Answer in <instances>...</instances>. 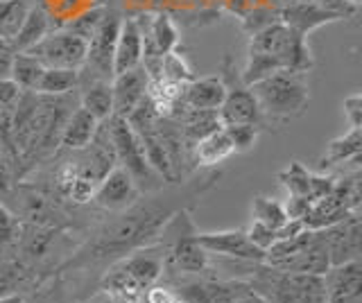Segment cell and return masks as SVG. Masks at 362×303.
Returning a JSON list of instances; mask_svg holds the SVG:
<instances>
[{
	"instance_id": "6da1fadb",
	"label": "cell",
	"mask_w": 362,
	"mask_h": 303,
	"mask_svg": "<svg viewBox=\"0 0 362 303\" xmlns=\"http://www.w3.org/2000/svg\"><path fill=\"white\" fill-rule=\"evenodd\" d=\"M218 179L220 172L211 170L179 184H165L154 193H143L129 208L105 213V218L95 220L93 227L88 229L86 238L57 265L54 274L71 276L95 272L100 276L118 258L141 246L154 244L170 218L179 208H192L197 199H202L218 184Z\"/></svg>"
},
{
	"instance_id": "7a4b0ae2",
	"label": "cell",
	"mask_w": 362,
	"mask_h": 303,
	"mask_svg": "<svg viewBox=\"0 0 362 303\" xmlns=\"http://www.w3.org/2000/svg\"><path fill=\"white\" fill-rule=\"evenodd\" d=\"M313 64L315 59L308 39L276 20L269 28L249 37L247 64L240 73V80L247 86H252L279 71L305 75L313 69Z\"/></svg>"
},
{
	"instance_id": "3957f363",
	"label": "cell",
	"mask_w": 362,
	"mask_h": 303,
	"mask_svg": "<svg viewBox=\"0 0 362 303\" xmlns=\"http://www.w3.org/2000/svg\"><path fill=\"white\" fill-rule=\"evenodd\" d=\"M243 280L265 303H326L324 276L286 272L265 263H254Z\"/></svg>"
},
{
	"instance_id": "277c9868",
	"label": "cell",
	"mask_w": 362,
	"mask_h": 303,
	"mask_svg": "<svg viewBox=\"0 0 362 303\" xmlns=\"http://www.w3.org/2000/svg\"><path fill=\"white\" fill-rule=\"evenodd\" d=\"M252 91L269 129L303 116L310 102V88L305 84V75L301 73L279 71L252 84Z\"/></svg>"
},
{
	"instance_id": "5b68a950",
	"label": "cell",
	"mask_w": 362,
	"mask_h": 303,
	"mask_svg": "<svg viewBox=\"0 0 362 303\" xmlns=\"http://www.w3.org/2000/svg\"><path fill=\"white\" fill-rule=\"evenodd\" d=\"M107 127L111 133V143H113V152H116L118 165L132 174L136 186L141 188V193H154V190L163 188L165 182L152 170L150 163H147L143 143L139 138V133L129 127L127 118L111 116L107 120Z\"/></svg>"
},
{
	"instance_id": "8992f818",
	"label": "cell",
	"mask_w": 362,
	"mask_h": 303,
	"mask_svg": "<svg viewBox=\"0 0 362 303\" xmlns=\"http://www.w3.org/2000/svg\"><path fill=\"white\" fill-rule=\"evenodd\" d=\"M220 77L226 88L224 102L218 111L222 125H254L260 131L269 129L263 118V111L258 107V100L252 91V86H247L240 80V73L235 71L231 54H224L222 57Z\"/></svg>"
},
{
	"instance_id": "52a82bcc",
	"label": "cell",
	"mask_w": 362,
	"mask_h": 303,
	"mask_svg": "<svg viewBox=\"0 0 362 303\" xmlns=\"http://www.w3.org/2000/svg\"><path fill=\"white\" fill-rule=\"evenodd\" d=\"M122 14L116 7L107 5L98 30L86 43V59L79 69V80H113V50L120 32Z\"/></svg>"
},
{
	"instance_id": "ba28073f",
	"label": "cell",
	"mask_w": 362,
	"mask_h": 303,
	"mask_svg": "<svg viewBox=\"0 0 362 303\" xmlns=\"http://www.w3.org/2000/svg\"><path fill=\"white\" fill-rule=\"evenodd\" d=\"M45 69H75L79 71L86 59V41L66 28H54L37 46L28 50Z\"/></svg>"
},
{
	"instance_id": "9c48e42d",
	"label": "cell",
	"mask_w": 362,
	"mask_h": 303,
	"mask_svg": "<svg viewBox=\"0 0 362 303\" xmlns=\"http://www.w3.org/2000/svg\"><path fill=\"white\" fill-rule=\"evenodd\" d=\"M141 195H143L141 188L136 186L132 174L124 170V167L113 165L105 174V179L95 186L90 204L102 213H118V210L129 208Z\"/></svg>"
},
{
	"instance_id": "30bf717a",
	"label": "cell",
	"mask_w": 362,
	"mask_h": 303,
	"mask_svg": "<svg viewBox=\"0 0 362 303\" xmlns=\"http://www.w3.org/2000/svg\"><path fill=\"white\" fill-rule=\"evenodd\" d=\"M195 240L206 249L211 256L229 258V261H247V263H263L265 251L247 238L245 229H226L213 233H195Z\"/></svg>"
},
{
	"instance_id": "8fae6325",
	"label": "cell",
	"mask_w": 362,
	"mask_h": 303,
	"mask_svg": "<svg viewBox=\"0 0 362 303\" xmlns=\"http://www.w3.org/2000/svg\"><path fill=\"white\" fill-rule=\"evenodd\" d=\"M322 238L326 242L328 258L333 265H342L351 261H360L362 254V224H360V213H354L346 220L333 224V227L320 229Z\"/></svg>"
},
{
	"instance_id": "7c38bea8",
	"label": "cell",
	"mask_w": 362,
	"mask_h": 303,
	"mask_svg": "<svg viewBox=\"0 0 362 303\" xmlns=\"http://www.w3.org/2000/svg\"><path fill=\"white\" fill-rule=\"evenodd\" d=\"M335 182H337V177L315 174L301 161H292L286 170L279 172V184L288 190V195L308 199L310 204L331 193V190L335 188Z\"/></svg>"
},
{
	"instance_id": "4fadbf2b",
	"label": "cell",
	"mask_w": 362,
	"mask_h": 303,
	"mask_svg": "<svg viewBox=\"0 0 362 303\" xmlns=\"http://www.w3.org/2000/svg\"><path fill=\"white\" fill-rule=\"evenodd\" d=\"M279 18H281V23H286L290 30H294L297 35H301L305 39H308V35L315 32L317 28L335 23V20H342V16L322 7L317 0H297V3L281 7Z\"/></svg>"
},
{
	"instance_id": "5bb4252c",
	"label": "cell",
	"mask_w": 362,
	"mask_h": 303,
	"mask_svg": "<svg viewBox=\"0 0 362 303\" xmlns=\"http://www.w3.org/2000/svg\"><path fill=\"white\" fill-rule=\"evenodd\" d=\"M326 303H360L362 299V263L351 261L333 265L324 274Z\"/></svg>"
},
{
	"instance_id": "9a60e30c",
	"label": "cell",
	"mask_w": 362,
	"mask_h": 303,
	"mask_svg": "<svg viewBox=\"0 0 362 303\" xmlns=\"http://www.w3.org/2000/svg\"><path fill=\"white\" fill-rule=\"evenodd\" d=\"M150 88V75L145 73L143 66L132 69L127 73L113 75L111 91H113V116L127 118L132 111L141 105V100L147 95Z\"/></svg>"
},
{
	"instance_id": "2e32d148",
	"label": "cell",
	"mask_w": 362,
	"mask_h": 303,
	"mask_svg": "<svg viewBox=\"0 0 362 303\" xmlns=\"http://www.w3.org/2000/svg\"><path fill=\"white\" fill-rule=\"evenodd\" d=\"M141 61H143L141 28H139V23H136V16L122 14L120 32H118V39H116V50H113V75L139 69Z\"/></svg>"
},
{
	"instance_id": "e0dca14e",
	"label": "cell",
	"mask_w": 362,
	"mask_h": 303,
	"mask_svg": "<svg viewBox=\"0 0 362 303\" xmlns=\"http://www.w3.org/2000/svg\"><path fill=\"white\" fill-rule=\"evenodd\" d=\"M269 267L286 269V272L324 276L328 269H331V258H328V249H326V242L322 238V231H315L310 242L305 244L303 249L292 254L290 258H286V261H281L279 265H269Z\"/></svg>"
},
{
	"instance_id": "ac0fdd59",
	"label": "cell",
	"mask_w": 362,
	"mask_h": 303,
	"mask_svg": "<svg viewBox=\"0 0 362 303\" xmlns=\"http://www.w3.org/2000/svg\"><path fill=\"white\" fill-rule=\"evenodd\" d=\"M224 93L226 88L220 75L192 77L184 86V105L188 109H199V111H220L224 102Z\"/></svg>"
},
{
	"instance_id": "d6986e66",
	"label": "cell",
	"mask_w": 362,
	"mask_h": 303,
	"mask_svg": "<svg viewBox=\"0 0 362 303\" xmlns=\"http://www.w3.org/2000/svg\"><path fill=\"white\" fill-rule=\"evenodd\" d=\"M98 127H100V120H95L84 107L77 105L66 120L62 138H59V150L57 152H75V150L86 148V145L93 141Z\"/></svg>"
},
{
	"instance_id": "ffe728a7",
	"label": "cell",
	"mask_w": 362,
	"mask_h": 303,
	"mask_svg": "<svg viewBox=\"0 0 362 303\" xmlns=\"http://www.w3.org/2000/svg\"><path fill=\"white\" fill-rule=\"evenodd\" d=\"M77 100L79 107H84L100 122L113 116V91L109 80H79Z\"/></svg>"
},
{
	"instance_id": "44dd1931",
	"label": "cell",
	"mask_w": 362,
	"mask_h": 303,
	"mask_svg": "<svg viewBox=\"0 0 362 303\" xmlns=\"http://www.w3.org/2000/svg\"><path fill=\"white\" fill-rule=\"evenodd\" d=\"M231 154H235V150L229 136H226L224 127H220L192 145L190 161L195 165V170H199V167H215L218 163L229 159Z\"/></svg>"
},
{
	"instance_id": "7402d4cb",
	"label": "cell",
	"mask_w": 362,
	"mask_h": 303,
	"mask_svg": "<svg viewBox=\"0 0 362 303\" xmlns=\"http://www.w3.org/2000/svg\"><path fill=\"white\" fill-rule=\"evenodd\" d=\"M54 28L57 25H54V20L50 18V14L45 12V9L39 3H34L30 7L25 20H23L18 35L14 37V41H11V46H14L16 52H28L30 48L37 46V43L45 35H48V32H52Z\"/></svg>"
},
{
	"instance_id": "603a6c76",
	"label": "cell",
	"mask_w": 362,
	"mask_h": 303,
	"mask_svg": "<svg viewBox=\"0 0 362 303\" xmlns=\"http://www.w3.org/2000/svg\"><path fill=\"white\" fill-rule=\"evenodd\" d=\"M360 152H362V131L360 127H349L346 133L339 138L331 141L326 145V152L320 159V167H333L339 163H360Z\"/></svg>"
},
{
	"instance_id": "cb8c5ba5",
	"label": "cell",
	"mask_w": 362,
	"mask_h": 303,
	"mask_svg": "<svg viewBox=\"0 0 362 303\" xmlns=\"http://www.w3.org/2000/svg\"><path fill=\"white\" fill-rule=\"evenodd\" d=\"M43 71H45V66L39 59H34L30 52H16L14 59H11L9 80L14 82L21 91L37 93V86H39Z\"/></svg>"
},
{
	"instance_id": "d4e9b609",
	"label": "cell",
	"mask_w": 362,
	"mask_h": 303,
	"mask_svg": "<svg viewBox=\"0 0 362 303\" xmlns=\"http://www.w3.org/2000/svg\"><path fill=\"white\" fill-rule=\"evenodd\" d=\"M77 86H79V71H75V69H45L41 80H39L37 93L59 97V95L75 93Z\"/></svg>"
},
{
	"instance_id": "484cf974",
	"label": "cell",
	"mask_w": 362,
	"mask_h": 303,
	"mask_svg": "<svg viewBox=\"0 0 362 303\" xmlns=\"http://www.w3.org/2000/svg\"><path fill=\"white\" fill-rule=\"evenodd\" d=\"M34 0H0V39L14 41Z\"/></svg>"
},
{
	"instance_id": "4316f807",
	"label": "cell",
	"mask_w": 362,
	"mask_h": 303,
	"mask_svg": "<svg viewBox=\"0 0 362 303\" xmlns=\"http://www.w3.org/2000/svg\"><path fill=\"white\" fill-rule=\"evenodd\" d=\"M252 220L263 222L265 227L276 229V231L281 227H286V224L290 222L288 213H286V206H283V201L265 197V195H256L254 197V201H252Z\"/></svg>"
},
{
	"instance_id": "83f0119b",
	"label": "cell",
	"mask_w": 362,
	"mask_h": 303,
	"mask_svg": "<svg viewBox=\"0 0 362 303\" xmlns=\"http://www.w3.org/2000/svg\"><path fill=\"white\" fill-rule=\"evenodd\" d=\"M23 303H71L68 301L66 278L59 274H52L41 285L25 292L23 295Z\"/></svg>"
},
{
	"instance_id": "f1b7e54d",
	"label": "cell",
	"mask_w": 362,
	"mask_h": 303,
	"mask_svg": "<svg viewBox=\"0 0 362 303\" xmlns=\"http://www.w3.org/2000/svg\"><path fill=\"white\" fill-rule=\"evenodd\" d=\"M158 77L165 82H175V84H188L192 77V69L184 54H179L177 50L168 52L161 57V66H158Z\"/></svg>"
},
{
	"instance_id": "f546056e",
	"label": "cell",
	"mask_w": 362,
	"mask_h": 303,
	"mask_svg": "<svg viewBox=\"0 0 362 303\" xmlns=\"http://www.w3.org/2000/svg\"><path fill=\"white\" fill-rule=\"evenodd\" d=\"M107 5H109V3H107ZM107 5H95V7L84 9V12H79L77 16H73L71 20H68V23H66L64 28H66L68 32H73V35L82 37V39L88 43V39L93 37V32L98 30L102 16H105V12H107Z\"/></svg>"
},
{
	"instance_id": "4dcf8cb0",
	"label": "cell",
	"mask_w": 362,
	"mask_h": 303,
	"mask_svg": "<svg viewBox=\"0 0 362 303\" xmlns=\"http://www.w3.org/2000/svg\"><path fill=\"white\" fill-rule=\"evenodd\" d=\"M276 20H281L279 9L269 7V5H254L243 14V30L252 37L256 32L269 28L272 23H276Z\"/></svg>"
},
{
	"instance_id": "1f68e13d",
	"label": "cell",
	"mask_w": 362,
	"mask_h": 303,
	"mask_svg": "<svg viewBox=\"0 0 362 303\" xmlns=\"http://www.w3.org/2000/svg\"><path fill=\"white\" fill-rule=\"evenodd\" d=\"M21 224H23V220L16 215V213L11 210L5 201H0V254L14 244V240L18 238Z\"/></svg>"
},
{
	"instance_id": "d6a6232c",
	"label": "cell",
	"mask_w": 362,
	"mask_h": 303,
	"mask_svg": "<svg viewBox=\"0 0 362 303\" xmlns=\"http://www.w3.org/2000/svg\"><path fill=\"white\" fill-rule=\"evenodd\" d=\"M222 127L226 131V136H229L235 154L249 152L256 145L258 136H260V129L254 127V125H222Z\"/></svg>"
},
{
	"instance_id": "836d02e7",
	"label": "cell",
	"mask_w": 362,
	"mask_h": 303,
	"mask_svg": "<svg viewBox=\"0 0 362 303\" xmlns=\"http://www.w3.org/2000/svg\"><path fill=\"white\" fill-rule=\"evenodd\" d=\"M245 233L260 251H267L269 246L279 240V231L276 229H269V227H265L263 222H256V220H252V224L245 229Z\"/></svg>"
},
{
	"instance_id": "e575fe53",
	"label": "cell",
	"mask_w": 362,
	"mask_h": 303,
	"mask_svg": "<svg viewBox=\"0 0 362 303\" xmlns=\"http://www.w3.org/2000/svg\"><path fill=\"white\" fill-rule=\"evenodd\" d=\"M14 186H16V174L11 170L7 156L0 152V201L9 199V195L14 193Z\"/></svg>"
},
{
	"instance_id": "d590c367",
	"label": "cell",
	"mask_w": 362,
	"mask_h": 303,
	"mask_svg": "<svg viewBox=\"0 0 362 303\" xmlns=\"http://www.w3.org/2000/svg\"><path fill=\"white\" fill-rule=\"evenodd\" d=\"M342 109H344V118L349 122V127H362V93H354L344 97Z\"/></svg>"
},
{
	"instance_id": "8d00e7d4",
	"label": "cell",
	"mask_w": 362,
	"mask_h": 303,
	"mask_svg": "<svg viewBox=\"0 0 362 303\" xmlns=\"http://www.w3.org/2000/svg\"><path fill=\"white\" fill-rule=\"evenodd\" d=\"M21 93L23 91L9 80V77L7 80H0V114H3V111H14Z\"/></svg>"
},
{
	"instance_id": "74e56055",
	"label": "cell",
	"mask_w": 362,
	"mask_h": 303,
	"mask_svg": "<svg viewBox=\"0 0 362 303\" xmlns=\"http://www.w3.org/2000/svg\"><path fill=\"white\" fill-rule=\"evenodd\" d=\"M145 303H184V301H179V299L173 295V292H170V287H168V285L156 283L154 287L147 290Z\"/></svg>"
},
{
	"instance_id": "f35d334b",
	"label": "cell",
	"mask_w": 362,
	"mask_h": 303,
	"mask_svg": "<svg viewBox=\"0 0 362 303\" xmlns=\"http://www.w3.org/2000/svg\"><path fill=\"white\" fill-rule=\"evenodd\" d=\"M14 46H11L9 41L0 39V80H7L9 77V71H11V59H14Z\"/></svg>"
},
{
	"instance_id": "ab89813d",
	"label": "cell",
	"mask_w": 362,
	"mask_h": 303,
	"mask_svg": "<svg viewBox=\"0 0 362 303\" xmlns=\"http://www.w3.org/2000/svg\"><path fill=\"white\" fill-rule=\"evenodd\" d=\"M0 303H23V295H11V297H5V299H0Z\"/></svg>"
},
{
	"instance_id": "60d3db41",
	"label": "cell",
	"mask_w": 362,
	"mask_h": 303,
	"mask_svg": "<svg viewBox=\"0 0 362 303\" xmlns=\"http://www.w3.org/2000/svg\"><path fill=\"white\" fill-rule=\"evenodd\" d=\"M77 303H86V301H77Z\"/></svg>"
},
{
	"instance_id": "b9f144b4",
	"label": "cell",
	"mask_w": 362,
	"mask_h": 303,
	"mask_svg": "<svg viewBox=\"0 0 362 303\" xmlns=\"http://www.w3.org/2000/svg\"><path fill=\"white\" fill-rule=\"evenodd\" d=\"M143 303H145V299H143Z\"/></svg>"
}]
</instances>
